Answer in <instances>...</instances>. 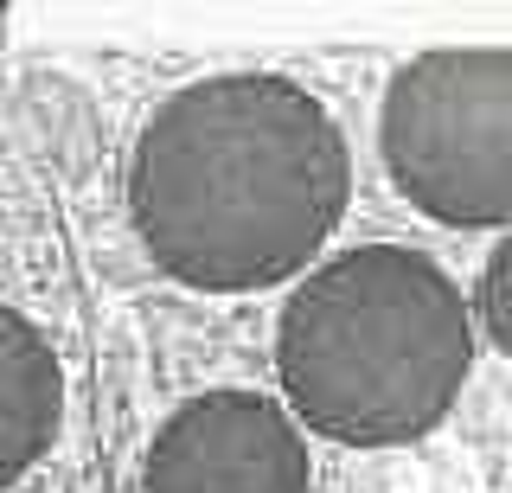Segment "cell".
I'll list each match as a JSON object with an SVG mask.
<instances>
[{
	"label": "cell",
	"mask_w": 512,
	"mask_h": 493,
	"mask_svg": "<svg viewBox=\"0 0 512 493\" xmlns=\"http://www.w3.org/2000/svg\"><path fill=\"white\" fill-rule=\"evenodd\" d=\"M468 301L404 244H359L320 263L282 308L276 372L314 436L384 449L448 417L468 385Z\"/></svg>",
	"instance_id": "7a4b0ae2"
},
{
	"label": "cell",
	"mask_w": 512,
	"mask_h": 493,
	"mask_svg": "<svg viewBox=\"0 0 512 493\" xmlns=\"http://www.w3.org/2000/svg\"><path fill=\"white\" fill-rule=\"evenodd\" d=\"M141 493H308V442L276 397L205 391L160 423Z\"/></svg>",
	"instance_id": "277c9868"
},
{
	"label": "cell",
	"mask_w": 512,
	"mask_h": 493,
	"mask_svg": "<svg viewBox=\"0 0 512 493\" xmlns=\"http://www.w3.org/2000/svg\"><path fill=\"white\" fill-rule=\"evenodd\" d=\"M352 161L314 90L231 71L173 90L128 161V212L148 257L205 295L288 282L333 237Z\"/></svg>",
	"instance_id": "6da1fadb"
},
{
	"label": "cell",
	"mask_w": 512,
	"mask_h": 493,
	"mask_svg": "<svg viewBox=\"0 0 512 493\" xmlns=\"http://www.w3.org/2000/svg\"><path fill=\"white\" fill-rule=\"evenodd\" d=\"M480 321H487L493 346L512 359V237L487 257V269H480Z\"/></svg>",
	"instance_id": "8992f818"
},
{
	"label": "cell",
	"mask_w": 512,
	"mask_h": 493,
	"mask_svg": "<svg viewBox=\"0 0 512 493\" xmlns=\"http://www.w3.org/2000/svg\"><path fill=\"white\" fill-rule=\"evenodd\" d=\"M58 410H64V378L52 346L20 308H7L0 314V474L7 481H20L52 449Z\"/></svg>",
	"instance_id": "5b68a950"
},
{
	"label": "cell",
	"mask_w": 512,
	"mask_h": 493,
	"mask_svg": "<svg viewBox=\"0 0 512 493\" xmlns=\"http://www.w3.org/2000/svg\"><path fill=\"white\" fill-rule=\"evenodd\" d=\"M378 148L436 225H512V52H423L384 90Z\"/></svg>",
	"instance_id": "3957f363"
}]
</instances>
